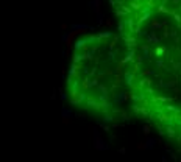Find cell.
Wrapping results in <instances>:
<instances>
[{
	"label": "cell",
	"instance_id": "1",
	"mask_svg": "<svg viewBox=\"0 0 181 162\" xmlns=\"http://www.w3.org/2000/svg\"><path fill=\"white\" fill-rule=\"evenodd\" d=\"M125 52L130 109L181 148V0H108Z\"/></svg>",
	"mask_w": 181,
	"mask_h": 162
},
{
	"label": "cell",
	"instance_id": "2",
	"mask_svg": "<svg viewBox=\"0 0 181 162\" xmlns=\"http://www.w3.org/2000/svg\"><path fill=\"white\" fill-rule=\"evenodd\" d=\"M66 97L75 109L105 123L133 119L125 52L117 31L86 33L75 40L66 77Z\"/></svg>",
	"mask_w": 181,
	"mask_h": 162
}]
</instances>
